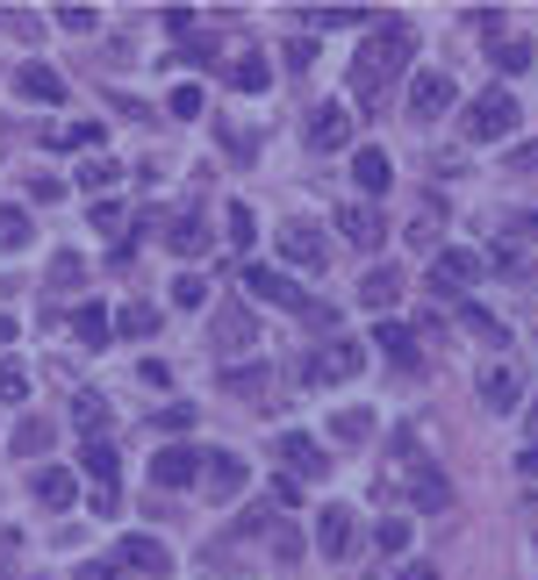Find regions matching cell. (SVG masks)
Returning a JSON list of instances; mask_svg holds the SVG:
<instances>
[{
	"instance_id": "1",
	"label": "cell",
	"mask_w": 538,
	"mask_h": 580,
	"mask_svg": "<svg viewBox=\"0 0 538 580\" xmlns=\"http://www.w3.org/2000/svg\"><path fill=\"white\" fill-rule=\"evenodd\" d=\"M409 58H417V29L395 22V15H381V22H374V36L359 44V58H352V101L381 108L388 101V79H395Z\"/></svg>"
},
{
	"instance_id": "2",
	"label": "cell",
	"mask_w": 538,
	"mask_h": 580,
	"mask_svg": "<svg viewBox=\"0 0 538 580\" xmlns=\"http://www.w3.org/2000/svg\"><path fill=\"white\" fill-rule=\"evenodd\" d=\"M395 459L409 466V509H424V516L452 509V488H445V473H438L431 459H417V444H409V437H395Z\"/></svg>"
},
{
	"instance_id": "3",
	"label": "cell",
	"mask_w": 538,
	"mask_h": 580,
	"mask_svg": "<svg viewBox=\"0 0 538 580\" xmlns=\"http://www.w3.org/2000/svg\"><path fill=\"white\" fill-rule=\"evenodd\" d=\"M467 137L474 144H496V137H517V94L510 86H488L481 101L467 108Z\"/></svg>"
},
{
	"instance_id": "4",
	"label": "cell",
	"mask_w": 538,
	"mask_h": 580,
	"mask_svg": "<svg viewBox=\"0 0 538 580\" xmlns=\"http://www.w3.org/2000/svg\"><path fill=\"white\" fill-rule=\"evenodd\" d=\"M280 258L295 266V273H323L330 266V237L316 222H280Z\"/></svg>"
},
{
	"instance_id": "5",
	"label": "cell",
	"mask_w": 538,
	"mask_h": 580,
	"mask_svg": "<svg viewBox=\"0 0 538 580\" xmlns=\"http://www.w3.org/2000/svg\"><path fill=\"white\" fill-rule=\"evenodd\" d=\"M474 280H481V251H460V244H445V251L431 258V294H467Z\"/></svg>"
},
{
	"instance_id": "6",
	"label": "cell",
	"mask_w": 538,
	"mask_h": 580,
	"mask_svg": "<svg viewBox=\"0 0 538 580\" xmlns=\"http://www.w3.org/2000/svg\"><path fill=\"white\" fill-rule=\"evenodd\" d=\"M366 373V344L359 337H330L323 351H316V366H309V380H330V387H338V380H359Z\"/></svg>"
},
{
	"instance_id": "7",
	"label": "cell",
	"mask_w": 538,
	"mask_h": 580,
	"mask_svg": "<svg viewBox=\"0 0 538 580\" xmlns=\"http://www.w3.org/2000/svg\"><path fill=\"white\" fill-rule=\"evenodd\" d=\"M280 473H288V480H302V488H309V480H323V473H330L323 444H316V437H302V430H288V437H280Z\"/></svg>"
},
{
	"instance_id": "8",
	"label": "cell",
	"mask_w": 538,
	"mask_h": 580,
	"mask_svg": "<svg viewBox=\"0 0 538 580\" xmlns=\"http://www.w3.org/2000/svg\"><path fill=\"white\" fill-rule=\"evenodd\" d=\"M115 566H130V573H144V580H166L173 573V552L158 545V538H144V530H130L115 545Z\"/></svg>"
},
{
	"instance_id": "9",
	"label": "cell",
	"mask_w": 538,
	"mask_h": 580,
	"mask_svg": "<svg viewBox=\"0 0 538 580\" xmlns=\"http://www.w3.org/2000/svg\"><path fill=\"white\" fill-rule=\"evenodd\" d=\"M338 230H345L352 251H381V244H388V222H381V208H374V201L338 208Z\"/></svg>"
},
{
	"instance_id": "10",
	"label": "cell",
	"mask_w": 538,
	"mask_h": 580,
	"mask_svg": "<svg viewBox=\"0 0 538 580\" xmlns=\"http://www.w3.org/2000/svg\"><path fill=\"white\" fill-rule=\"evenodd\" d=\"M374 344H381V359H388V366H402V373H417V366H424V344H417V330H409V323H395V316H381Z\"/></svg>"
},
{
	"instance_id": "11",
	"label": "cell",
	"mask_w": 538,
	"mask_h": 580,
	"mask_svg": "<svg viewBox=\"0 0 538 580\" xmlns=\"http://www.w3.org/2000/svg\"><path fill=\"white\" fill-rule=\"evenodd\" d=\"M244 287L259 294V301H273V308H295V316L309 308V294H302L288 273H273V266H244Z\"/></svg>"
},
{
	"instance_id": "12",
	"label": "cell",
	"mask_w": 538,
	"mask_h": 580,
	"mask_svg": "<svg viewBox=\"0 0 538 580\" xmlns=\"http://www.w3.org/2000/svg\"><path fill=\"white\" fill-rule=\"evenodd\" d=\"M201 480H209V495H244L252 488V466L237 459V452H201Z\"/></svg>"
},
{
	"instance_id": "13",
	"label": "cell",
	"mask_w": 538,
	"mask_h": 580,
	"mask_svg": "<svg viewBox=\"0 0 538 580\" xmlns=\"http://www.w3.org/2000/svg\"><path fill=\"white\" fill-rule=\"evenodd\" d=\"M201 480V452H187V444H166L151 459V488H194Z\"/></svg>"
},
{
	"instance_id": "14",
	"label": "cell",
	"mask_w": 538,
	"mask_h": 580,
	"mask_svg": "<svg viewBox=\"0 0 538 580\" xmlns=\"http://www.w3.org/2000/svg\"><path fill=\"white\" fill-rule=\"evenodd\" d=\"M316 552H330V559H352V552H359V523H352V509H323V516H316Z\"/></svg>"
},
{
	"instance_id": "15",
	"label": "cell",
	"mask_w": 538,
	"mask_h": 580,
	"mask_svg": "<svg viewBox=\"0 0 538 580\" xmlns=\"http://www.w3.org/2000/svg\"><path fill=\"white\" fill-rule=\"evenodd\" d=\"M309 144H316V151H345V144H352V115H345V101H323V108L309 115Z\"/></svg>"
},
{
	"instance_id": "16",
	"label": "cell",
	"mask_w": 538,
	"mask_h": 580,
	"mask_svg": "<svg viewBox=\"0 0 538 580\" xmlns=\"http://www.w3.org/2000/svg\"><path fill=\"white\" fill-rule=\"evenodd\" d=\"M252 344H259V323H252V308L230 301L223 316H216V351L230 359V351H252Z\"/></svg>"
},
{
	"instance_id": "17",
	"label": "cell",
	"mask_w": 538,
	"mask_h": 580,
	"mask_svg": "<svg viewBox=\"0 0 538 580\" xmlns=\"http://www.w3.org/2000/svg\"><path fill=\"white\" fill-rule=\"evenodd\" d=\"M15 94H22V101H36V108H58V101H65V79H58L51 65H36V58H29V65L15 72Z\"/></svg>"
},
{
	"instance_id": "18",
	"label": "cell",
	"mask_w": 538,
	"mask_h": 580,
	"mask_svg": "<svg viewBox=\"0 0 538 580\" xmlns=\"http://www.w3.org/2000/svg\"><path fill=\"white\" fill-rule=\"evenodd\" d=\"M481 402L496 416H510L524 402V373H517V366H488V373H481Z\"/></svg>"
},
{
	"instance_id": "19",
	"label": "cell",
	"mask_w": 538,
	"mask_h": 580,
	"mask_svg": "<svg viewBox=\"0 0 538 580\" xmlns=\"http://www.w3.org/2000/svg\"><path fill=\"white\" fill-rule=\"evenodd\" d=\"M29 495H36V502H44V509H58V516H65V509H72V502H80V480H72V473H65V466H44V473H36V480H29Z\"/></svg>"
},
{
	"instance_id": "20",
	"label": "cell",
	"mask_w": 538,
	"mask_h": 580,
	"mask_svg": "<svg viewBox=\"0 0 538 580\" xmlns=\"http://www.w3.org/2000/svg\"><path fill=\"white\" fill-rule=\"evenodd\" d=\"M452 108V79L445 72H417L409 79V115H445Z\"/></svg>"
},
{
	"instance_id": "21",
	"label": "cell",
	"mask_w": 538,
	"mask_h": 580,
	"mask_svg": "<svg viewBox=\"0 0 538 580\" xmlns=\"http://www.w3.org/2000/svg\"><path fill=\"white\" fill-rule=\"evenodd\" d=\"M352 180H359V194H388L395 187V165H388V151H352Z\"/></svg>"
},
{
	"instance_id": "22",
	"label": "cell",
	"mask_w": 538,
	"mask_h": 580,
	"mask_svg": "<svg viewBox=\"0 0 538 580\" xmlns=\"http://www.w3.org/2000/svg\"><path fill=\"white\" fill-rule=\"evenodd\" d=\"M72 423H80V437H108V394H94V387H80L72 394Z\"/></svg>"
},
{
	"instance_id": "23",
	"label": "cell",
	"mask_w": 538,
	"mask_h": 580,
	"mask_svg": "<svg viewBox=\"0 0 538 580\" xmlns=\"http://www.w3.org/2000/svg\"><path fill=\"white\" fill-rule=\"evenodd\" d=\"M166 244H173L180 258H201V251H209V222H201V215L187 208L180 222H166Z\"/></svg>"
},
{
	"instance_id": "24",
	"label": "cell",
	"mask_w": 538,
	"mask_h": 580,
	"mask_svg": "<svg viewBox=\"0 0 538 580\" xmlns=\"http://www.w3.org/2000/svg\"><path fill=\"white\" fill-rule=\"evenodd\" d=\"M72 337L87 344V351H101V344L115 337V323H108V308H101V301H87V308H72Z\"/></svg>"
},
{
	"instance_id": "25",
	"label": "cell",
	"mask_w": 538,
	"mask_h": 580,
	"mask_svg": "<svg viewBox=\"0 0 538 580\" xmlns=\"http://www.w3.org/2000/svg\"><path fill=\"white\" fill-rule=\"evenodd\" d=\"M359 301L366 308H395L402 301V273H395V266H374V273L359 280Z\"/></svg>"
},
{
	"instance_id": "26",
	"label": "cell",
	"mask_w": 538,
	"mask_h": 580,
	"mask_svg": "<svg viewBox=\"0 0 538 580\" xmlns=\"http://www.w3.org/2000/svg\"><path fill=\"white\" fill-rule=\"evenodd\" d=\"M223 387L237 394V402H266V394H273V373H266V366H230Z\"/></svg>"
},
{
	"instance_id": "27",
	"label": "cell",
	"mask_w": 538,
	"mask_h": 580,
	"mask_svg": "<svg viewBox=\"0 0 538 580\" xmlns=\"http://www.w3.org/2000/svg\"><path fill=\"white\" fill-rule=\"evenodd\" d=\"M108 323H115V337H158V308L130 301V308H115V316H108Z\"/></svg>"
},
{
	"instance_id": "28",
	"label": "cell",
	"mask_w": 538,
	"mask_h": 580,
	"mask_svg": "<svg viewBox=\"0 0 538 580\" xmlns=\"http://www.w3.org/2000/svg\"><path fill=\"white\" fill-rule=\"evenodd\" d=\"M438 230H445V208H438V201H424L417 215H409V230H402V237L417 244V251H431V244H438Z\"/></svg>"
},
{
	"instance_id": "29",
	"label": "cell",
	"mask_w": 538,
	"mask_h": 580,
	"mask_svg": "<svg viewBox=\"0 0 538 580\" xmlns=\"http://www.w3.org/2000/svg\"><path fill=\"white\" fill-rule=\"evenodd\" d=\"M309 29H366V22H381V15H366V8H309Z\"/></svg>"
},
{
	"instance_id": "30",
	"label": "cell",
	"mask_w": 538,
	"mask_h": 580,
	"mask_svg": "<svg viewBox=\"0 0 538 580\" xmlns=\"http://www.w3.org/2000/svg\"><path fill=\"white\" fill-rule=\"evenodd\" d=\"M330 437H338V444L352 452V444L374 437V416H366V409H338V416H330Z\"/></svg>"
},
{
	"instance_id": "31",
	"label": "cell",
	"mask_w": 538,
	"mask_h": 580,
	"mask_svg": "<svg viewBox=\"0 0 538 580\" xmlns=\"http://www.w3.org/2000/svg\"><path fill=\"white\" fill-rule=\"evenodd\" d=\"M488 65H496V72H524V65H531V44H524V36H496V44H488Z\"/></svg>"
},
{
	"instance_id": "32",
	"label": "cell",
	"mask_w": 538,
	"mask_h": 580,
	"mask_svg": "<svg viewBox=\"0 0 538 580\" xmlns=\"http://www.w3.org/2000/svg\"><path fill=\"white\" fill-rule=\"evenodd\" d=\"M230 86H237V94H266V86H273V65H266V58H237V65H230Z\"/></svg>"
},
{
	"instance_id": "33",
	"label": "cell",
	"mask_w": 538,
	"mask_h": 580,
	"mask_svg": "<svg viewBox=\"0 0 538 580\" xmlns=\"http://www.w3.org/2000/svg\"><path fill=\"white\" fill-rule=\"evenodd\" d=\"M460 323H467V330H474V337H481V344H510V330L496 323V316H488L481 301H460Z\"/></svg>"
},
{
	"instance_id": "34",
	"label": "cell",
	"mask_w": 538,
	"mask_h": 580,
	"mask_svg": "<svg viewBox=\"0 0 538 580\" xmlns=\"http://www.w3.org/2000/svg\"><path fill=\"white\" fill-rule=\"evenodd\" d=\"M29 237H36V230H29V215H22L15 201H0V251H22Z\"/></svg>"
},
{
	"instance_id": "35",
	"label": "cell",
	"mask_w": 538,
	"mask_h": 580,
	"mask_svg": "<svg viewBox=\"0 0 538 580\" xmlns=\"http://www.w3.org/2000/svg\"><path fill=\"white\" fill-rule=\"evenodd\" d=\"M51 437H58V430L44 423V416H29V423L15 430V459H36V452H51Z\"/></svg>"
},
{
	"instance_id": "36",
	"label": "cell",
	"mask_w": 538,
	"mask_h": 580,
	"mask_svg": "<svg viewBox=\"0 0 538 580\" xmlns=\"http://www.w3.org/2000/svg\"><path fill=\"white\" fill-rule=\"evenodd\" d=\"M80 466H87V473L101 480V488H115V444H108V437H94L87 452H80Z\"/></svg>"
},
{
	"instance_id": "37",
	"label": "cell",
	"mask_w": 538,
	"mask_h": 580,
	"mask_svg": "<svg viewBox=\"0 0 538 580\" xmlns=\"http://www.w3.org/2000/svg\"><path fill=\"white\" fill-rule=\"evenodd\" d=\"M80 280H87V266H80L72 251H58V258H51V294H72Z\"/></svg>"
},
{
	"instance_id": "38",
	"label": "cell",
	"mask_w": 538,
	"mask_h": 580,
	"mask_svg": "<svg viewBox=\"0 0 538 580\" xmlns=\"http://www.w3.org/2000/svg\"><path fill=\"white\" fill-rule=\"evenodd\" d=\"M22 394H29V366L0 359V402H22Z\"/></svg>"
},
{
	"instance_id": "39",
	"label": "cell",
	"mask_w": 538,
	"mask_h": 580,
	"mask_svg": "<svg viewBox=\"0 0 538 580\" xmlns=\"http://www.w3.org/2000/svg\"><path fill=\"white\" fill-rule=\"evenodd\" d=\"M166 115H173V122H194V115H201V86H173Z\"/></svg>"
},
{
	"instance_id": "40",
	"label": "cell",
	"mask_w": 538,
	"mask_h": 580,
	"mask_svg": "<svg viewBox=\"0 0 538 580\" xmlns=\"http://www.w3.org/2000/svg\"><path fill=\"white\" fill-rule=\"evenodd\" d=\"M374 538H381V552H395V559H402V552H409V516H388Z\"/></svg>"
},
{
	"instance_id": "41",
	"label": "cell",
	"mask_w": 538,
	"mask_h": 580,
	"mask_svg": "<svg viewBox=\"0 0 538 580\" xmlns=\"http://www.w3.org/2000/svg\"><path fill=\"white\" fill-rule=\"evenodd\" d=\"M173 301L180 308H201V301H209V280H201V273H180L173 280Z\"/></svg>"
},
{
	"instance_id": "42",
	"label": "cell",
	"mask_w": 538,
	"mask_h": 580,
	"mask_svg": "<svg viewBox=\"0 0 538 580\" xmlns=\"http://www.w3.org/2000/svg\"><path fill=\"white\" fill-rule=\"evenodd\" d=\"M51 144H65V151H94V144H101V122H72L65 137H51Z\"/></svg>"
},
{
	"instance_id": "43",
	"label": "cell",
	"mask_w": 538,
	"mask_h": 580,
	"mask_svg": "<svg viewBox=\"0 0 538 580\" xmlns=\"http://www.w3.org/2000/svg\"><path fill=\"white\" fill-rule=\"evenodd\" d=\"M80 187H87V194L115 187V165H108V158H87V165H80Z\"/></svg>"
},
{
	"instance_id": "44",
	"label": "cell",
	"mask_w": 538,
	"mask_h": 580,
	"mask_svg": "<svg viewBox=\"0 0 538 580\" xmlns=\"http://www.w3.org/2000/svg\"><path fill=\"white\" fill-rule=\"evenodd\" d=\"M223 230H230V251H244V244H252V208L230 201V222H223Z\"/></svg>"
},
{
	"instance_id": "45",
	"label": "cell",
	"mask_w": 538,
	"mask_h": 580,
	"mask_svg": "<svg viewBox=\"0 0 538 580\" xmlns=\"http://www.w3.org/2000/svg\"><path fill=\"white\" fill-rule=\"evenodd\" d=\"M58 29L87 36V29H101V15H94V8H58Z\"/></svg>"
},
{
	"instance_id": "46",
	"label": "cell",
	"mask_w": 538,
	"mask_h": 580,
	"mask_svg": "<svg viewBox=\"0 0 538 580\" xmlns=\"http://www.w3.org/2000/svg\"><path fill=\"white\" fill-rule=\"evenodd\" d=\"M158 430H166V437H180V430H194V409H187V402H173V409H158Z\"/></svg>"
},
{
	"instance_id": "47",
	"label": "cell",
	"mask_w": 538,
	"mask_h": 580,
	"mask_svg": "<svg viewBox=\"0 0 538 580\" xmlns=\"http://www.w3.org/2000/svg\"><path fill=\"white\" fill-rule=\"evenodd\" d=\"M94 230H101V237H115V230H122V201H94Z\"/></svg>"
},
{
	"instance_id": "48",
	"label": "cell",
	"mask_w": 538,
	"mask_h": 580,
	"mask_svg": "<svg viewBox=\"0 0 538 580\" xmlns=\"http://www.w3.org/2000/svg\"><path fill=\"white\" fill-rule=\"evenodd\" d=\"M510 172H517V180H538V144H517V151H510Z\"/></svg>"
},
{
	"instance_id": "49",
	"label": "cell",
	"mask_w": 538,
	"mask_h": 580,
	"mask_svg": "<svg viewBox=\"0 0 538 580\" xmlns=\"http://www.w3.org/2000/svg\"><path fill=\"white\" fill-rule=\"evenodd\" d=\"M29 201H65V180H51V172H36V180H29Z\"/></svg>"
},
{
	"instance_id": "50",
	"label": "cell",
	"mask_w": 538,
	"mask_h": 580,
	"mask_svg": "<svg viewBox=\"0 0 538 580\" xmlns=\"http://www.w3.org/2000/svg\"><path fill=\"white\" fill-rule=\"evenodd\" d=\"M295 502H302V480L280 473V480H273V509H295Z\"/></svg>"
},
{
	"instance_id": "51",
	"label": "cell",
	"mask_w": 538,
	"mask_h": 580,
	"mask_svg": "<svg viewBox=\"0 0 538 580\" xmlns=\"http://www.w3.org/2000/svg\"><path fill=\"white\" fill-rule=\"evenodd\" d=\"M137 380H144V387H166V380H173V366H166V359H144Z\"/></svg>"
},
{
	"instance_id": "52",
	"label": "cell",
	"mask_w": 538,
	"mask_h": 580,
	"mask_svg": "<svg viewBox=\"0 0 538 580\" xmlns=\"http://www.w3.org/2000/svg\"><path fill=\"white\" fill-rule=\"evenodd\" d=\"M122 509V488H94V516H115Z\"/></svg>"
},
{
	"instance_id": "53",
	"label": "cell",
	"mask_w": 538,
	"mask_h": 580,
	"mask_svg": "<svg viewBox=\"0 0 538 580\" xmlns=\"http://www.w3.org/2000/svg\"><path fill=\"white\" fill-rule=\"evenodd\" d=\"M80 580H115V559H87V566H80Z\"/></svg>"
},
{
	"instance_id": "54",
	"label": "cell",
	"mask_w": 538,
	"mask_h": 580,
	"mask_svg": "<svg viewBox=\"0 0 538 580\" xmlns=\"http://www.w3.org/2000/svg\"><path fill=\"white\" fill-rule=\"evenodd\" d=\"M517 473H524V480H538V444H524V452H517Z\"/></svg>"
},
{
	"instance_id": "55",
	"label": "cell",
	"mask_w": 538,
	"mask_h": 580,
	"mask_svg": "<svg viewBox=\"0 0 538 580\" xmlns=\"http://www.w3.org/2000/svg\"><path fill=\"white\" fill-rule=\"evenodd\" d=\"M402 580H438V566H424V559H409V566H402Z\"/></svg>"
},
{
	"instance_id": "56",
	"label": "cell",
	"mask_w": 538,
	"mask_h": 580,
	"mask_svg": "<svg viewBox=\"0 0 538 580\" xmlns=\"http://www.w3.org/2000/svg\"><path fill=\"white\" fill-rule=\"evenodd\" d=\"M0 344H15V316H0Z\"/></svg>"
},
{
	"instance_id": "57",
	"label": "cell",
	"mask_w": 538,
	"mask_h": 580,
	"mask_svg": "<svg viewBox=\"0 0 538 580\" xmlns=\"http://www.w3.org/2000/svg\"><path fill=\"white\" fill-rule=\"evenodd\" d=\"M524 237H538V208H531V215H524Z\"/></svg>"
},
{
	"instance_id": "58",
	"label": "cell",
	"mask_w": 538,
	"mask_h": 580,
	"mask_svg": "<svg viewBox=\"0 0 538 580\" xmlns=\"http://www.w3.org/2000/svg\"><path fill=\"white\" fill-rule=\"evenodd\" d=\"M531 444H538V402H531Z\"/></svg>"
}]
</instances>
